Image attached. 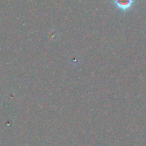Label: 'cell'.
Masks as SVG:
<instances>
[{
	"label": "cell",
	"instance_id": "6da1fadb",
	"mask_svg": "<svg viewBox=\"0 0 146 146\" xmlns=\"http://www.w3.org/2000/svg\"><path fill=\"white\" fill-rule=\"evenodd\" d=\"M116 7L123 11L130 9L134 4V0H114Z\"/></svg>",
	"mask_w": 146,
	"mask_h": 146
}]
</instances>
